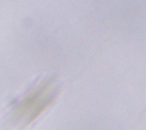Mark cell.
Returning <instances> with one entry per match:
<instances>
[{
	"instance_id": "obj_1",
	"label": "cell",
	"mask_w": 146,
	"mask_h": 130,
	"mask_svg": "<svg viewBox=\"0 0 146 130\" xmlns=\"http://www.w3.org/2000/svg\"><path fill=\"white\" fill-rule=\"evenodd\" d=\"M60 93V84L55 77L35 80L9 106L6 122L12 129H23L35 122L53 103Z\"/></svg>"
}]
</instances>
